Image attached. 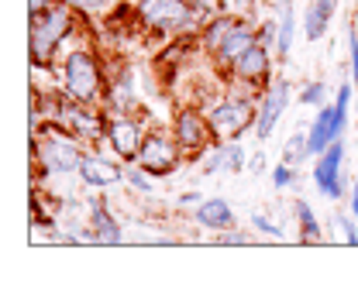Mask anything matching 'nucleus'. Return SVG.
Instances as JSON below:
<instances>
[{"instance_id":"nucleus-1","label":"nucleus","mask_w":358,"mask_h":302,"mask_svg":"<svg viewBox=\"0 0 358 302\" xmlns=\"http://www.w3.org/2000/svg\"><path fill=\"white\" fill-rule=\"evenodd\" d=\"M52 80H55L59 93H66L80 103L103 107V96H107V86H110V69L90 45H73L52 66Z\"/></svg>"},{"instance_id":"nucleus-2","label":"nucleus","mask_w":358,"mask_h":302,"mask_svg":"<svg viewBox=\"0 0 358 302\" xmlns=\"http://www.w3.org/2000/svg\"><path fill=\"white\" fill-rule=\"evenodd\" d=\"M80 17L83 14H76L66 3H55V7H48L42 14H31L28 55H31L35 69H52L59 62V55L73 48V42L80 38Z\"/></svg>"},{"instance_id":"nucleus-3","label":"nucleus","mask_w":358,"mask_h":302,"mask_svg":"<svg viewBox=\"0 0 358 302\" xmlns=\"http://www.w3.org/2000/svg\"><path fill=\"white\" fill-rule=\"evenodd\" d=\"M131 17L141 31L162 38H196L210 14L200 10L193 0H134Z\"/></svg>"},{"instance_id":"nucleus-4","label":"nucleus","mask_w":358,"mask_h":302,"mask_svg":"<svg viewBox=\"0 0 358 302\" xmlns=\"http://www.w3.org/2000/svg\"><path fill=\"white\" fill-rule=\"evenodd\" d=\"M227 83V80H224ZM203 114L214 128L217 141H238L245 130H255V117H259V96L252 89L227 83V86L203 103Z\"/></svg>"},{"instance_id":"nucleus-5","label":"nucleus","mask_w":358,"mask_h":302,"mask_svg":"<svg viewBox=\"0 0 358 302\" xmlns=\"http://www.w3.org/2000/svg\"><path fill=\"white\" fill-rule=\"evenodd\" d=\"M87 151L90 144H83L76 134H69L59 124H42L35 128V137H31V158L42 179L45 175H76Z\"/></svg>"},{"instance_id":"nucleus-6","label":"nucleus","mask_w":358,"mask_h":302,"mask_svg":"<svg viewBox=\"0 0 358 302\" xmlns=\"http://www.w3.org/2000/svg\"><path fill=\"white\" fill-rule=\"evenodd\" d=\"M107 121H110V114H107L103 107L80 103V100L59 93V103H55V117H52V124H59V128H66L69 134H76L83 144L96 148V144L103 141V134H107Z\"/></svg>"},{"instance_id":"nucleus-7","label":"nucleus","mask_w":358,"mask_h":302,"mask_svg":"<svg viewBox=\"0 0 358 302\" xmlns=\"http://www.w3.org/2000/svg\"><path fill=\"white\" fill-rule=\"evenodd\" d=\"M134 162L148 175L162 179V175H173L179 165L186 162V151H182V144L176 141L173 128H148L145 141H141V151H138Z\"/></svg>"},{"instance_id":"nucleus-8","label":"nucleus","mask_w":358,"mask_h":302,"mask_svg":"<svg viewBox=\"0 0 358 302\" xmlns=\"http://www.w3.org/2000/svg\"><path fill=\"white\" fill-rule=\"evenodd\" d=\"M169 128L176 134V141L182 144L186 158H200V155L217 141L210 121H207V114H203V107H196V103H182V107H176Z\"/></svg>"},{"instance_id":"nucleus-9","label":"nucleus","mask_w":358,"mask_h":302,"mask_svg":"<svg viewBox=\"0 0 358 302\" xmlns=\"http://www.w3.org/2000/svg\"><path fill=\"white\" fill-rule=\"evenodd\" d=\"M145 134H148V128H145V121H141L138 114H110L107 134H103V144L110 148L114 158H121V162L128 165V162L138 158Z\"/></svg>"},{"instance_id":"nucleus-10","label":"nucleus","mask_w":358,"mask_h":302,"mask_svg":"<svg viewBox=\"0 0 358 302\" xmlns=\"http://www.w3.org/2000/svg\"><path fill=\"white\" fill-rule=\"evenodd\" d=\"M227 83H238V86L252 89L255 96L272 83V48H266L262 42H255L224 76Z\"/></svg>"},{"instance_id":"nucleus-11","label":"nucleus","mask_w":358,"mask_h":302,"mask_svg":"<svg viewBox=\"0 0 358 302\" xmlns=\"http://www.w3.org/2000/svg\"><path fill=\"white\" fill-rule=\"evenodd\" d=\"M313 182L327 199H341L345 196V141L338 137L327 151L317 155L313 165Z\"/></svg>"},{"instance_id":"nucleus-12","label":"nucleus","mask_w":358,"mask_h":302,"mask_svg":"<svg viewBox=\"0 0 358 302\" xmlns=\"http://www.w3.org/2000/svg\"><path fill=\"white\" fill-rule=\"evenodd\" d=\"M289 107V83L286 80H272L262 93H259V117H255V137L266 141L268 134L275 130L279 117Z\"/></svg>"},{"instance_id":"nucleus-13","label":"nucleus","mask_w":358,"mask_h":302,"mask_svg":"<svg viewBox=\"0 0 358 302\" xmlns=\"http://www.w3.org/2000/svg\"><path fill=\"white\" fill-rule=\"evenodd\" d=\"M255 42H259V24L248 21V17H241L238 28H234V31L224 38L221 48L210 55V66H214L221 76H227V69H231V66H234V62H238V59H241Z\"/></svg>"},{"instance_id":"nucleus-14","label":"nucleus","mask_w":358,"mask_h":302,"mask_svg":"<svg viewBox=\"0 0 358 302\" xmlns=\"http://www.w3.org/2000/svg\"><path fill=\"white\" fill-rule=\"evenodd\" d=\"M121 165H124L121 158H107V155H100L96 148H90L76 175H80V182L90 186V189H110V186H117V182L124 179V169H121Z\"/></svg>"},{"instance_id":"nucleus-15","label":"nucleus","mask_w":358,"mask_h":302,"mask_svg":"<svg viewBox=\"0 0 358 302\" xmlns=\"http://www.w3.org/2000/svg\"><path fill=\"white\" fill-rule=\"evenodd\" d=\"M248 162L245 148L238 141H214L203 155H200V172L203 175H217V172H241Z\"/></svg>"},{"instance_id":"nucleus-16","label":"nucleus","mask_w":358,"mask_h":302,"mask_svg":"<svg viewBox=\"0 0 358 302\" xmlns=\"http://www.w3.org/2000/svg\"><path fill=\"white\" fill-rule=\"evenodd\" d=\"M103 110L107 114H138L141 100H138V86H134V73L124 66L117 76H110V86L103 96Z\"/></svg>"},{"instance_id":"nucleus-17","label":"nucleus","mask_w":358,"mask_h":302,"mask_svg":"<svg viewBox=\"0 0 358 302\" xmlns=\"http://www.w3.org/2000/svg\"><path fill=\"white\" fill-rule=\"evenodd\" d=\"M90 234H93V244H103V248H117L124 244V227L117 223V216L110 213V206L103 199H90Z\"/></svg>"},{"instance_id":"nucleus-18","label":"nucleus","mask_w":358,"mask_h":302,"mask_svg":"<svg viewBox=\"0 0 358 302\" xmlns=\"http://www.w3.org/2000/svg\"><path fill=\"white\" fill-rule=\"evenodd\" d=\"M238 21H241V14H231V10H217V14H210L207 17V24H203V31L196 35V42H200V48L207 52V59L217 52L224 45V38L238 28Z\"/></svg>"},{"instance_id":"nucleus-19","label":"nucleus","mask_w":358,"mask_h":302,"mask_svg":"<svg viewBox=\"0 0 358 302\" xmlns=\"http://www.w3.org/2000/svg\"><path fill=\"white\" fill-rule=\"evenodd\" d=\"M193 220H196L203 230H217V234L231 230V227L238 223V220H234V210H231V203H227V199H221V196L203 199V203L193 210Z\"/></svg>"},{"instance_id":"nucleus-20","label":"nucleus","mask_w":358,"mask_h":302,"mask_svg":"<svg viewBox=\"0 0 358 302\" xmlns=\"http://www.w3.org/2000/svg\"><path fill=\"white\" fill-rule=\"evenodd\" d=\"M334 10H338V0H313L310 7L303 10V35H307L310 42H320V38L327 35Z\"/></svg>"},{"instance_id":"nucleus-21","label":"nucleus","mask_w":358,"mask_h":302,"mask_svg":"<svg viewBox=\"0 0 358 302\" xmlns=\"http://www.w3.org/2000/svg\"><path fill=\"white\" fill-rule=\"evenodd\" d=\"M293 213H296V227H300V244H320L324 241V230L317 223V213L307 199H296L293 203Z\"/></svg>"},{"instance_id":"nucleus-22","label":"nucleus","mask_w":358,"mask_h":302,"mask_svg":"<svg viewBox=\"0 0 358 302\" xmlns=\"http://www.w3.org/2000/svg\"><path fill=\"white\" fill-rule=\"evenodd\" d=\"M279 7V42H275V59L286 62L293 52V35H296V17H293V3H275Z\"/></svg>"},{"instance_id":"nucleus-23","label":"nucleus","mask_w":358,"mask_h":302,"mask_svg":"<svg viewBox=\"0 0 358 302\" xmlns=\"http://www.w3.org/2000/svg\"><path fill=\"white\" fill-rule=\"evenodd\" d=\"M303 158H310V144H307V134H293L286 144H282V162L286 165H300Z\"/></svg>"},{"instance_id":"nucleus-24","label":"nucleus","mask_w":358,"mask_h":302,"mask_svg":"<svg viewBox=\"0 0 358 302\" xmlns=\"http://www.w3.org/2000/svg\"><path fill=\"white\" fill-rule=\"evenodd\" d=\"M124 182L131 186L134 192H152V182H155V175H148L138 162H128L124 165Z\"/></svg>"},{"instance_id":"nucleus-25","label":"nucleus","mask_w":358,"mask_h":302,"mask_svg":"<svg viewBox=\"0 0 358 302\" xmlns=\"http://www.w3.org/2000/svg\"><path fill=\"white\" fill-rule=\"evenodd\" d=\"M300 103L303 107H324L327 103V86L317 80V83H307V86L300 89Z\"/></svg>"},{"instance_id":"nucleus-26","label":"nucleus","mask_w":358,"mask_h":302,"mask_svg":"<svg viewBox=\"0 0 358 302\" xmlns=\"http://www.w3.org/2000/svg\"><path fill=\"white\" fill-rule=\"evenodd\" d=\"M334 223H338V230H341V237H345V244H352L358 248V216L355 213H338L334 216Z\"/></svg>"},{"instance_id":"nucleus-27","label":"nucleus","mask_w":358,"mask_h":302,"mask_svg":"<svg viewBox=\"0 0 358 302\" xmlns=\"http://www.w3.org/2000/svg\"><path fill=\"white\" fill-rule=\"evenodd\" d=\"M59 3L73 7V10H76V14H83V17H93V14H103L110 0H59Z\"/></svg>"},{"instance_id":"nucleus-28","label":"nucleus","mask_w":358,"mask_h":302,"mask_svg":"<svg viewBox=\"0 0 358 302\" xmlns=\"http://www.w3.org/2000/svg\"><path fill=\"white\" fill-rule=\"evenodd\" d=\"M259 42L275 52V42H279V17H275V21H272V17L259 21Z\"/></svg>"},{"instance_id":"nucleus-29","label":"nucleus","mask_w":358,"mask_h":302,"mask_svg":"<svg viewBox=\"0 0 358 302\" xmlns=\"http://www.w3.org/2000/svg\"><path fill=\"white\" fill-rule=\"evenodd\" d=\"M293 182H296V169H293V165L279 162V165L272 169V186H275V189H289Z\"/></svg>"},{"instance_id":"nucleus-30","label":"nucleus","mask_w":358,"mask_h":302,"mask_svg":"<svg viewBox=\"0 0 358 302\" xmlns=\"http://www.w3.org/2000/svg\"><path fill=\"white\" fill-rule=\"evenodd\" d=\"M348 80L358 86V28H352L348 35Z\"/></svg>"},{"instance_id":"nucleus-31","label":"nucleus","mask_w":358,"mask_h":302,"mask_svg":"<svg viewBox=\"0 0 358 302\" xmlns=\"http://www.w3.org/2000/svg\"><path fill=\"white\" fill-rule=\"evenodd\" d=\"M252 227H255L259 234H268V237H282V227H279V223H272V220L262 216V213L252 216Z\"/></svg>"},{"instance_id":"nucleus-32","label":"nucleus","mask_w":358,"mask_h":302,"mask_svg":"<svg viewBox=\"0 0 358 302\" xmlns=\"http://www.w3.org/2000/svg\"><path fill=\"white\" fill-rule=\"evenodd\" d=\"M217 241H221V244H248V234H238V230L231 227V230H224Z\"/></svg>"},{"instance_id":"nucleus-33","label":"nucleus","mask_w":358,"mask_h":302,"mask_svg":"<svg viewBox=\"0 0 358 302\" xmlns=\"http://www.w3.org/2000/svg\"><path fill=\"white\" fill-rule=\"evenodd\" d=\"M200 203H203V196H200V192H182V196H179V206H189V210H196Z\"/></svg>"},{"instance_id":"nucleus-34","label":"nucleus","mask_w":358,"mask_h":302,"mask_svg":"<svg viewBox=\"0 0 358 302\" xmlns=\"http://www.w3.org/2000/svg\"><path fill=\"white\" fill-rule=\"evenodd\" d=\"M59 0H28V14H42L48 7H55Z\"/></svg>"},{"instance_id":"nucleus-35","label":"nucleus","mask_w":358,"mask_h":302,"mask_svg":"<svg viewBox=\"0 0 358 302\" xmlns=\"http://www.w3.org/2000/svg\"><path fill=\"white\" fill-rule=\"evenodd\" d=\"M348 210H352V213L358 216V182L352 186V196H348Z\"/></svg>"},{"instance_id":"nucleus-36","label":"nucleus","mask_w":358,"mask_h":302,"mask_svg":"<svg viewBox=\"0 0 358 302\" xmlns=\"http://www.w3.org/2000/svg\"><path fill=\"white\" fill-rule=\"evenodd\" d=\"M252 172H266V155H255V162H252Z\"/></svg>"},{"instance_id":"nucleus-37","label":"nucleus","mask_w":358,"mask_h":302,"mask_svg":"<svg viewBox=\"0 0 358 302\" xmlns=\"http://www.w3.org/2000/svg\"><path fill=\"white\" fill-rule=\"evenodd\" d=\"M275 3H293V0H275Z\"/></svg>"}]
</instances>
